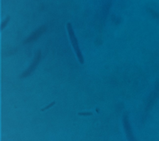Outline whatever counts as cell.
I'll return each instance as SVG.
<instances>
[{"label": "cell", "instance_id": "1", "mask_svg": "<svg viewBox=\"0 0 159 141\" xmlns=\"http://www.w3.org/2000/svg\"><path fill=\"white\" fill-rule=\"evenodd\" d=\"M67 29L69 37L70 40L72 44V47L74 49L75 52H76V54L77 55V58L79 61V62L83 64L84 62V59L82 54V52L81 51V50L80 49L79 42L77 41V38L75 36L74 31L72 28V24L70 23H68L67 24Z\"/></svg>", "mask_w": 159, "mask_h": 141}, {"label": "cell", "instance_id": "3", "mask_svg": "<svg viewBox=\"0 0 159 141\" xmlns=\"http://www.w3.org/2000/svg\"><path fill=\"white\" fill-rule=\"evenodd\" d=\"M47 30V27L45 25H42L39 28H38L37 29L35 30L34 32L30 35L29 37L25 39L23 42L24 44H28L32 42H34L36 40H37L39 37L42 36V35Z\"/></svg>", "mask_w": 159, "mask_h": 141}, {"label": "cell", "instance_id": "2", "mask_svg": "<svg viewBox=\"0 0 159 141\" xmlns=\"http://www.w3.org/2000/svg\"><path fill=\"white\" fill-rule=\"evenodd\" d=\"M41 59H42V52L40 50H39L35 55L34 58L33 59L32 64L30 65V67H28L27 69H26L25 72L21 74L20 78H25L30 76V75L34 71L35 69L37 68L40 61Z\"/></svg>", "mask_w": 159, "mask_h": 141}, {"label": "cell", "instance_id": "7", "mask_svg": "<svg viewBox=\"0 0 159 141\" xmlns=\"http://www.w3.org/2000/svg\"><path fill=\"white\" fill-rule=\"evenodd\" d=\"M10 18H11L10 16H7V17L6 18L5 20L3 22L2 24H1V30H3V29H5V28L6 27L8 23L10 22Z\"/></svg>", "mask_w": 159, "mask_h": 141}, {"label": "cell", "instance_id": "6", "mask_svg": "<svg viewBox=\"0 0 159 141\" xmlns=\"http://www.w3.org/2000/svg\"><path fill=\"white\" fill-rule=\"evenodd\" d=\"M149 12L150 13V15L155 18H157V20H159V13L157 11L152 10V9H148Z\"/></svg>", "mask_w": 159, "mask_h": 141}, {"label": "cell", "instance_id": "8", "mask_svg": "<svg viewBox=\"0 0 159 141\" xmlns=\"http://www.w3.org/2000/svg\"><path fill=\"white\" fill-rule=\"evenodd\" d=\"M55 102H52V103L51 104H50L49 105H48L47 107H46L45 108H44V109H43L42 110V111H44V110H47V109H49V108H51V107H52V106H53Z\"/></svg>", "mask_w": 159, "mask_h": 141}, {"label": "cell", "instance_id": "4", "mask_svg": "<svg viewBox=\"0 0 159 141\" xmlns=\"http://www.w3.org/2000/svg\"><path fill=\"white\" fill-rule=\"evenodd\" d=\"M123 124H124V129L125 131L127 134V137L129 141H137L136 139H134V136L132 133L131 127L129 124V120L128 119V117L126 115H124L123 117Z\"/></svg>", "mask_w": 159, "mask_h": 141}, {"label": "cell", "instance_id": "5", "mask_svg": "<svg viewBox=\"0 0 159 141\" xmlns=\"http://www.w3.org/2000/svg\"><path fill=\"white\" fill-rule=\"evenodd\" d=\"M113 0H106L104 2L102 10V20L104 22L105 20L106 19L107 15L109 12V9L112 5Z\"/></svg>", "mask_w": 159, "mask_h": 141}, {"label": "cell", "instance_id": "9", "mask_svg": "<svg viewBox=\"0 0 159 141\" xmlns=\"http://www.w3.org/2000/svg\"><path fill=\"white\" fill-rule=\"evenodd\" d=\"M80 115H82V116H89V115H91L92 113L91 112H81V113H79Z\"/></svg>", "mask_w": 159, "mask_h": 141}]
</instances>
